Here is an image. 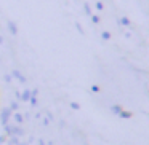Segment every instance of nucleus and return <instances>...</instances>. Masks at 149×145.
<instances>
[{
  "label": "nucleus",
  "instance_id": "1",
  "mask_svg": "<svg viewBox=\"0 0 149 145\" xmlns=\"http://www.w3.org/2000/svg\"><path fill=\"white\" fill-rule=\"evenodd\" d=\"M11 110L10 109H5V110H2V115H0V120H2V124H8V121H10V118H11Z\"/></svg>",
  "mask_w": 149,
  "mask_h": 145
},
{
  "label": "nucleus",
  "instance_id": "6",
  "mask_svg": "<svg viewBox=\"0 0 149 145\" xmlns=\"http://www.w3.org/2000/svg\"><path fill=\"white\" fill-rule=\"evenodd\" d=\"M3 128H5V134H7L8 137H11V135H13V129H15V126H11V124H5Z\"/></svg>",
  "mask_w": 149,
  "mask_h": 145
},
{
  "label": "nucleus",
  "instance_id": "4",
  "mask_svg": "<svg viewBox=\"0 0 149 145\" xmlns=\"http://www.w3.org/2000/svg\"><path fill=\"white\" fill-rule=\"evenodd\" d=\"M29 99H31V91L26 89L23 94H21V99L19 100H23V102H29Z\"/></svg>",
  "mask_w": 149,
  "mask_h": 145
},
{
  "label": "nucleus",
  "instance_id": "3",
  "mask_svg": "<svg viewBox=\"0 0 149 145\" xmlns=\"http://www.w3.org/2000/svg\"><path fill=\"white\" fill-rule=\"evenodd\" d=\"M11 77H15V78H18V80H19L21 81V83H26V77H24V75L23 74H21V72L19 70H13V74H11Z\"/></svg>",
  "mask_w": 149,
  "mask_h": 145
},
{
  "label": "nucleus",
  "instance_id": "13",
  "mask_svg": "<svg viewBox=\"0 0 149 145\" xmlns=\"http://www.w3.org/2000/svg\"><path fill=\"white\" fill-rule=\"evenodd\" d=\"M0 43H3V38H2V37H0Z\"/></svg>",
  "mask_w": 149,
  "mask_h": 145
},
{
  "label": "nucleus",
  "instance_id": "12",
  "mask_svg": "<svg viewBox=\"0 0 149 145\" xmlns=\"http://www.w3.org/2000/svg\"><path fill=\"white\" fill-rule=\"evenodd\" d=\"M37 145H47V144H45V140H43V139H39V142H37Z\"/></svg>",
  "mask_w": 149,
  "mask_h": 145
},
{
  "label": "nucleus",
  "instance_id": "5",
  "mask_svg": "<svg viewBox=\"0 0 149 145\" xmlns=\"http://www.w3.org/2000/svg\"><path fill=\"white\" fill-rule=\"evenodd\" d=\"M8 144H10V145H19L21 144V139L18 137V135H11L10 140H8Z\"/></svg>",
  "mask_w": 149,
  "mask_h": 145
},
{
  "label": "nucleus",
  "instance_id": "11",
  "mask_svg": "<svg viewBox=\"0 0 149 145\" xmlns=\"http://www.w3.org/2000/svg\"><path fill=\"white\" fill-rule=\"evenodd\" d=\"M3 142H7V137L5 135H0V144H3Z\"/></svg>",
  "mask_w": 149,
  "mask_h": 145
},
{
  "label": "nucleus",
  "instance_id": "7",
  "mask_svg": "<svg viewBox=\"0 0 149 145\" xmlns=\"http://www.w3.org/2000/svg\"><path fill=\"white\" fill-rule=\"evenodd\" d=\"M13 121H15V123H18V124H21V123L24 121L23 115H21V113H15V115H13Z\"/></svg>",
  "mask_w": 149,
  "mask_h": 145
},
{
  "label": "nucleus",
  "instance_id": "2",
  "mask_svg": "<svg viewBox=\"0 0 149 145\" xmlns=\"http://www.w3.org/2000/svg\"><path fill=\"white\" fill-rule=\"evenodd\" d=\"M13 135H18V137H24L26 135V131H24V128H21V126H15L13 129Z\"/></svg>",
  "mask_w": 149,
  "mask_h": 145
},
{
  "label": "nucleus",
  "instance_id": "9",
  "mask_svg": "<svg viewBox=\"0 0 149 145\" xmlns=\"http://www.w3.org/2000/svg\"><path fill=\"white\" fill-rule=\"evenodd\" d=\"M18 109H19V104H18V102H11V105H10V110H11V112H16Z\"/></svg>",
  "mask_w": 149,
  "mask_h": 145
},
{
  "label": "nucleus",
  "instance_id": "8",
  "mask_svg": "<svg viewBox=\"0 0 149 145\" xmlns=\"http://www.w3.org/2000/svg\"><path fill=\"white\" fill-rule=\"evenodd\" d=\"M8 29H10V32L13 34V35H16V34H18V29H16V26H15V24L11 23V21H8Z\"/></svg>",
  "mask_w": 149,
  "mask_h": 145
},
{
  "label": "nucleus",
  "instance_id": "10",
  "mask_svg": "<svg viewBox=\"0 0 149 145\" xmlns=\"http://www.w3.org/2000/svg\"><path fill=\"white\" fill-rule=\"evenodd\" d=\"M5 81H7V83H11V75H5Z\"/></svg>",
  "mask_w": 149,
  "mask_h": 145
}]
</instances>
